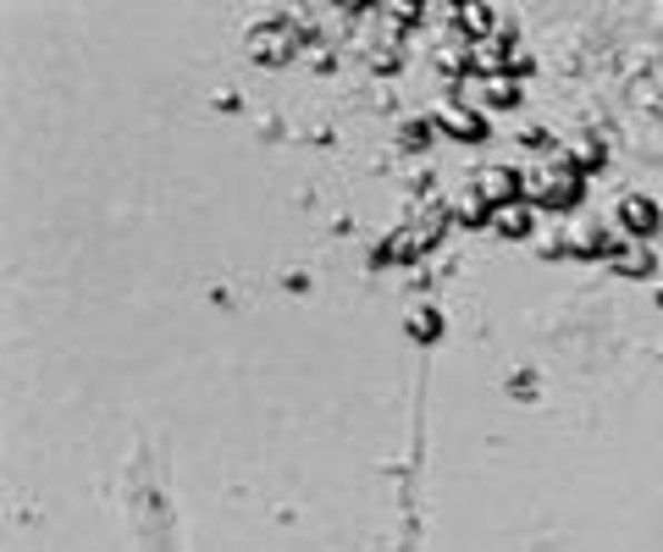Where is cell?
<instances>
[{"instance_id":"cell-8","label":"cell","mask_w":663,"mask_h":552,"mask_svg":"<svg viewBox=\"0 0 663 552\" xmlns=\"http://www.w3.org/2000/svg\"><path fill=\"white\" fill-rule=\"evenodd\" d=\"M409 337H420V343H437V337H443V315H437V304L409 309Z\"/></svg>"},{"instance_id":"cell-3","label":"cell","mask_w":663,"mask_h":552,"mask_svg":"<svg viewBox=\"0 0 663 552\" xmlns=\"http://www.w3.org/2000/svg\"><path fill=\"white\" fill-rule=\"evenodd\" d=\"M525 171H514V166H487L482 177H476V199L487 205V210H503V205H514L525 188Z\"/></svg>"},{"instance_id":"cell-11","label":"cell","mask_w":663,"mask_h":552,"mask_svg":"<svg viewBox=\"0 0 663 552\" xmlns=\"http://www.w3.org/2000/svg\"><path fill=\"white\" fill-rule=\"evenodd\" d=\"M398 138H404L409 149H420V144L432 138V122H404V128H398Z\"/></svg>"},{"instance_id":"cell-7","label":"cell","mask_w":663,"mask_h":552,"mask_svg":"<svg viewBox=\"0 0 663 552\" xmlns=\"http://www.w3.org/2000/svg\"><path fill=\"white\" fill-rule=\"evenodd\" d=\"M493 227L503 233V238H525V233H531V205H525V199H514V205L493 210Z\"/></svg>"},{"instance_id":"cell-6","label":"cell","mask_w":663,"mask_h":552,"mask_svg":"<svg viewBox=\"0 0 663 552\" xmlns=\"http://www.w3.org/2000/svg\"><path fill=\"white\" fill-rule=\"evenodd\" d=\"M437 128H448V134L465 138V144L487 138V122H482V111H465V106H448V111L437 117Z\"/></svg>"},{"instance_id":"cell-5","label":"cell","mask_w":663,"mask_h":552,"mask_svg":"<svg viewBox=\"0 0 663 552\" xmlns=\"http://www.w3.org/2000/svg\"><path fill=\"white\" fill-rule=\"evenodd\" d=\"M454 22H459L476 45H482V39H493L497 28H503V17H497L493 6H459V11H454Z\"/></svg>"},{"instance_id":"cell-4","label":"cell","mask_w":663,"mask_h":552,"mask_svg":"<svg viewBox=\"0 0 663 552\" xmlns=\"http://www.w3.org/2000/svg\"><path fill=\"white\" fill-rule=\"evenodd\" d=\"M659 199H647V194H625V205H620V227L631 233V238H653L659 233Z\"/></svg>"},{"instance_id":"cell-9","label":"cell","mask_w":663,"mask_h":552,"mask_svg":"<svg viewBox=\"0 0 663 552\" xmlns=\"http://www.w3.org/2000/svg\"><path fill=\"white\" fill-rule=\"evenodd\" d=\"M471 50H476V56H471V67H476V72H503V67H508V56H503V45H497V39H482V45H471Z\"/></svg>"},{"instance_id":"cell-2","label":"cell","mask_w":663,"mask_h":552,"mask_svg":"<svg viewBox=\"0 0 663 552\" xmlns=\"http://www.w3.org/2000/svg\"><path fill=\"white\" fill-rule=\"evenodd\" d=\"M244 50H249L260 67H277V61H288V56L299 50V28H294L288 17H266V22H255V28H249Z\"/></svg>"},{"instance_id":"cell-12","label":"cell","mask_w":663,"mask_h":552,"mask_svg":"<svg viewBox=\"0 0 663 552\" xmlns=\"http://www.w3.org/2000/svg\"><path fill=\"white\" fill-rule=\"evenodd\" d=\"M659 111H663V100H659Z\"/></svg>"},{"instance_id":"cell-1","label":"cell","mask_w":663,"mask_h":552,"mask_svg":"<svg viewBox=\"0 0 663 552\" xmlns=\"http://www.w3.org/2000/svg\"><path fill=\"white\" fill-rule=\"evenodd\" d=\"M525 183H531L525 194H531L536 205H553V210H575L581 194H586V177H581L575 166H542V171H531Z\"/></svg>"},{"instance_id":"cell-10","label":"cell","mask_w":663,"mask_h":552,"mask_svg":"<svg viewBox=\"0 0 663 552\" xmlns=\"http://www.w3.org/2000/svg\"><path fill=\"white\" fill-rule=\"evenodd\" d=\"M514 100H519V83H514V78H508V83H503V78L487 83V106H514Z\"/></svg>"}]
</instances>
